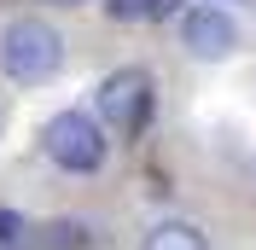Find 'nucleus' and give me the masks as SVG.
I'll list each match as a JSON object with an SVG mask.
<instances>
[{
    "instance_id": "1",
    "label": "nucleus",
    "mask_w": 256,
    "mask_h": 250,
    "mask_svg": "<svg viewBox=\"0 0 256 250\" xmlns=\"http://www.w3.org/2000/svg\"><path fill=\"white\" fill-rule=\"evenodd\" d=\"M0 70L24 88H41L64 70V35L47 18H12L0 35Z\"/></svg>"
},
{
    "instance_id": "2",
    "label": "nucleus",
    "mask_w": 256,
    "mask_h": 250,
    "mask_svg": "<svg viewBox=\"0 0 256 250\" xmlns=\"http://www.w3.org/2000/svg\"><path fill=\"white\" fill-rule=\"evenodd\" d=\"M41 152L70 174H94L105 163V128H99L94 110H58L41 128Z\"/></svg>"
},
{
    "instance_id": "3",
    "label": "nucleus",
    "mask_w": 256,
    "mask_h": 250,
    "mask_svg": "<svg viewBox=\"0 0 256 250\" xmlns=\"http://www.w3.org/2000/svg\"><path fill=\"white\" fill-rule=\"evenodd\" d=\"M146 116H152V76L140 64L128 70H111L99 82V122H111L116 134H140Z\"/></svg>"
},
{
    "instance_id": "4",
    "label": "nucleus",
    "mask_w": 256,
    "mask_h": 250,
    "mask_svg": "<svg viewBox=\"0 0 256 250\" xmlns=\"http://www.w3.org/2000/svg\"><path fill=\"white\" fill-rule=\"evenodd\" d=\"M180 41H186L192 58H233L239 52V24L222 12V6H186V18H180Z\"/></svg>"
},
{
    "instance_id": "5",
    "label": "nucleus",
    "mask_w": 256,
    "mask_h": 250,
    "mask_svg": "<svg viewBox=\"0 0 256 250\" xmlns=\"http://www.w3.org/2000/svg\"><path fill=\"white\" fill-rule=\"evenodd\" d=\"M30 250H88V227L82 221H47V227H30V238H24Z\"/></svg>"
},
{
    "instance_id": "6",
    "label": "nucleus",
    "mask_w": 256,
    "mask_h": 250,
    "mask_svg": "<svg viewBox=\"0 0 256 250\" xmlns=\"http://www.w3.org/2000/svg\"><path fill=\"white\" fill-rule=\"evenodd\" d=\"M140 250H210V238H204V227H192V221H158Z\"/></svg>"
},
{
    "instance_id": "7",
    "label": "nucleus",
    "mask_w": 256,
    "mask_h": 250,
    "mask_svg": "<svg viewBox=\"0 0 256 250\" xmlns=\"http://www.w3.org/2000/svg\"><path fill=\"white\" fill-rule=\"evenodd\" d=\"M180 0H105V12L116 18V24H146V18H163L175 12Z\"/></svg>"
},
{
    "instance_id": "8",
    "label": "nucleus",
    "mask_w": 256,
    "mask_h": 250,
    "mask_svg": "<svg viewBox=\"0 0 256 250\" xmlns=\"http://www.w3.org/2000/svg\"><path fill=\"white\" fill-rule=\"evenodd\" d=\"M24 238H30V221L18 216V210H0V250H6V244H24Z\"/></svg>"
},
{
    "instance_id": "9",
    "label": "nucleus",
    "mask_w": 256,
    "mask_h": 250,
    "mask_svg": "<svg viewBox=\"0 0 256 250\" xmlns=\"http://www.w3.org/2000/svg\"><path fill=\"white\" fill-rule=\"evenodd\" d=\"M52 6H82V0H52Z\"/></svg>"
},
{
    "instance_id": "10",
    "label": "nucleus",
    "mask_w": 256,
    "mask_h": 250,
    "mask_svg": "<svg viewBox=\"0 0 256 250\" xmlns=\"http://www.w3.org/2000/svg\"><path fill=\"white\" fill-rule=\"evenodd\" d=\"M0 128H6V116H0Z\"/></svg>"
}]
</instances>
